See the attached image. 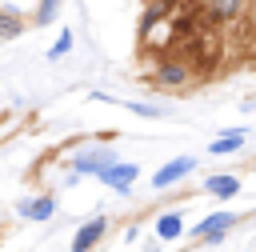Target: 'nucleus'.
Masks as SVG:
<instances>
[{
	"label": "nucleus",
	"mask_w": 256,
	"mask_h": 252,
	"mask_svg": "<svg viewBox=\"0 0 256 252\" xmlns=\"http://www.w3.org/2000/svg\"><path fill=\"white\" fill-rule=\"evenodd\" d=\"M116 160H120L116 148H108V144H88V148H80V152L68 156V172H76V176H96V180H100Z\"/></svg>",
	"instance_id": "f257e3e1"
},
{
	"label": "nucleus",
	"mask_w": 256,
	"mask_h": 252,
	"mask_svg": "<svg viewBox=\"0 0 256 252\" xmlns=\"http://www.w3.org/2000/svg\"><path fill=\"white\" fill-rule=\"evenodd\" d=\"M148 84L160 88V92H180V88L192 84V68L180 56H156V68L148 72Z\"/></svg>",
	"instance_id": "f03ea898"
},
{
	"label": "nucleus",
	"mask_w": 256,
	"mask_h": 252,
	"mask_svg": "<svg viewBox=\"0 0 256 252\" xmlns=\"http://www.w3.org/2000/svg\"><path fill=\"white\" fill-rule=\"evenodd\" d=\"M196 156H172V160H164L156 172H152V192H168V188H176L180 180H188L192 172H196Z\"/></svg>",
	"instance_id": "7ed1b4c3"
},
{
	"label": "nucleus",
	"mask_w": 256,
	"mask_h": 252,
	"mask_svg": "<svg viewBox=\"0 0 256 252\" xmlns=\"http://www.w3.org/2000/svg\"><path fill=\"white\" fill-rule=\"evenodd\" d=\"M104 236H108V216L96 212V216H88V220L72 232V248H68V252H96Z\"/></svg>",
	"instance_id": "20e7f679"
},
{
	"label": "nucleus",
	"mask_w": 256,
	"mask_h": 252,
	"mask_svg": "<svg viewBox=\"0 0 256 252\" xmlns=\"http://www.w3.org/2000/svg\"><path fill=\"white\" fill-rule=\"evenodd\" d=\"M16 216H20V220H32V224H44V220L56 216V196H52L48 188L36 192V196H24V200L16 204Z\"/></svg>",
	"instance_id": "39448f33"
},
{
	"label": "nucleus",
	"mask_w": 256,
	"mask_h": 252,
	"mask_svg": "<svg viewBox=\"0 0 256 252\" xmlns=\"http://www.w3.org/2000/svg\"><path fill=\"white\" fill-rule=\"evenodd\" d=\"M184 212H176V208H164L156 220H152V240L156 244H176V240H184Z\"/></svg>",
	"instance_id": "423d86ee"
},
{
	"label": "nucleus",
	"mask_w": 256,
	"mask_h": 252,
	"mask_svg": "<svg viewBox=\"0 0 256 252\" xmlns=\"http://www.w3.org/2000/svg\"><path fill=\"white\" fill-rule=\"evenodd\" d=\"M136 176H140V168H136L132 160H116V164L100 176V184H104V188H112L116 196H128V192H132V184H136Z\"/></svg>",
	"instance_id": "0eeeda50"
},
{
	"label": "nucleus",
	"mask_w": 256,
	"mask_h": 252,
	"mask_svg": "<svg viewBox=\"0 0 256 252\" xmlns=\"http://www.w3.org/2000/svg\"><path fill=\"white\" fill-rule=\"evenodd\" d=\"M236 224H240V216H236V212H228V208H220V212H208V216H200V220L188 228V236H192V240H204L208 232H232Z\"/></svg>",
	"instance_id": "6e6552de"
},
{
	"label": "nucleus",
	"mask_w": 256,
	"mask_h": 252,
	"mask_svg": "<svg viewBox=\"0 0 256 252\" xmlns=\"http://www.w3.org/2000/svg\"><path fill=\"white\" fill-rule=\"evenodd\" d=\"M240 176L236 172H212L208 180H204V192L208 196H216V200H232V196H240Z\"/></svg>",
	"instance_id": "1a4fd4ad"
},
{
	"label": "nucleus",
	"mask_w": 256,
	"mask_h": 252,
	"mask_svg": "<svg viewBox=\"0 0 256 252\" xmlns=\"http://www.w3.org/2000/svg\"><path fill=\"white\" fill-rule=\"evenodd\" d=\"M168 16H172V12H168L160 0H148V4H144V12H140V20H136V32H140V40H148V36H152V32H156V28H160Z\"/></svg>",
	"instance_id": "9d476101"
},
{
	"label": "nucleus",
	"mask_w": 256,
	"mask_h": 252,
	"mask_svg": "<svg viewBox=\"0 0 256 252\" xmlns=\"http://www.w3.org/2000/svg\"><path fill=\"white\" fill-rule=\"evenodd\" d=\"M244 128H228V132H220L216 140H208V156H236L240 148H244Z\"/></svg>",
	"instance_id": "9b49d317"
},
{
	"label": "nucleus",
	"mask_w": 256,
	"mask_h": 252,
	"mask_svg": "<svg viewBox=\"0 0 256 252\" xmlns=\"http://www.w3.org/2000/svg\"><path fill=\"white\" fill-rule=\"evenodd\" d=\"M248 8V0H212L208 4V12H212V20H220V24H232V20H240V12Z\"/></svg>",
	"instance_id": "f8f14e48"
},
{
	"label": "nucleus",
	"mask_w": 256,
	"mask_h": 252,
	"mask_svg": "<svg viewBox=\"0 0 256 252\" xmlns=\"http://www.w3.org/2000/svg\"><path fill=\"white\" fill-rule=\"evenodd\" d=\"M60 4H64V0H36V8H32V20H28V28L52 24V20L60 16Z\"/></svg>",
	"instance_id": "ddd939ff"
},
{
	"label": "nucleus",
	"mask_w": 256,
	"mask_h": 252,
	"mask_svg": "<svg viewBox=\"0 0 256 252\" xmlns=\"http://www.w3.org/2000/svg\"><path fill=\"white\" fill-rule=\"evenodd\" d=\"M24 28H28V24H24L20 16H12V12H4V8H0V40H16Z\"/></svg>",
	"instance_id": "4468645a"
},
{
	"label": "nucleus",
	"mask_w": 256,
	"mask_h": 252,
	"mask_svg": "<svg viewBox=\"0 0 256 252\" xmlns=\"http://www.w3.org/2000/svg\"><path fill=\"white\" fill-rule=\"evenodd\" d=\"M0 8L4 12H12V16H20L24 24L32 20V8H36V0H0Z\"/></svg>",
	"instance_id": "2eb2a0df"
},
{
	"label": "nucleus",
	"mask_w": 256,
	"mask_h": 252,
	"mask_svg": "<svg viewBox=\"0 0 256 252\" xmlns=\"http://www.w3.org/2000/svg\"><path fill=\"white\" fill-rule=\"evenodd\" d=\"M68 52H72V32L64 28V32L52 40V48H48V60H60V56H68Z\"/></svg>",
	"instance_id": "dca6fc26"
},
{
	"label": "nucleus",
	"mask_w": 256,
	"mask_h": 252,
	"mask_svg": "<svg viewBox=\"0 0 256 252\" xmlns=\"http://www.w3.org/2000/svg\"><path fill=\"white\" fill-rule=\"evenodd\" d=\"M224 236H228V232H208V236H204V240H196V244H208V248H216V244H224Z\"/></svg>",
	"instance_id": "f3484780"
},
{
	"label": "nucleus",
	"mask_w": 256,
	"mask_h": 252,
	"mask_svg": "<svg viewBox=\"0 0 256 252\" xmlns=\"http://www.w3.org/2000/svg\"><path fill=\"white\" fill-rule=\"evenodd\" d=\"M160 4H164V8H168V12H176V8H180V4H184V0H160Z\"/></svg>",
	"instance_id": "a211bd4d"
}]
</instances>
